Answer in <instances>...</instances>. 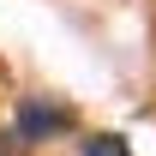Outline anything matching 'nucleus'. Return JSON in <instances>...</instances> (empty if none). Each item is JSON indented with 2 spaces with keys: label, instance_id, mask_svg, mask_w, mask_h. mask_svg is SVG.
Wrapping results in <instances>:
<instances>
[{
  "label": "nucleus",
  "instance_id": "nucleus-1",
  "mask_svg": "<svg viewBox=\"0 0 156 156\" xmlns=\"http://www.w3.org/2000/svg\"><path fill=\"white\" fill-rule=\"evenodd\" d=\"M72 108L66 102H42V96H30V102H18V120H12V144H42V138H60V132H72Z\"/></svg>",
  "mask_w": 156,
  "mask_h": 156
},
{
  "label": "nucleus",
  "instance_id": "nucleus-2",
  "mask_svg": "<svg viewBox=\"0 0 156 156\" xmlns=\"http://www.w3.org/2000/svg\"><path fill=\"white\" fill-rule=\"evenodd\" d=\"M84 156H132V144L120 132H96V138H84Z\"/></svg>",
  "mask_w": 156,
  "mask_h": 156
},
{
  "label": "nucleus",
  "instance_id": "nucleus-3",
  "mask_svg": "<svg viewBox=\"0 0 156 156\" xmlns=\"http://www.w3.org/2000/svg\"><path fill=\"white\" fill-rule=\"evenodd\" d=\"M0 156H18V144H12V138H6V132H0Z\"/></svg>",
  "mask_w": 156,
  "mask_h": 156
}]
</instances>
